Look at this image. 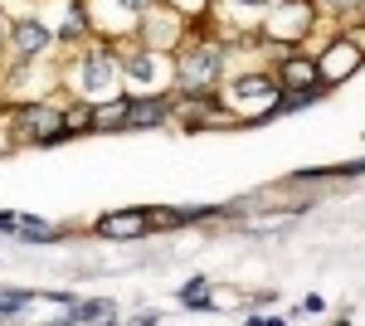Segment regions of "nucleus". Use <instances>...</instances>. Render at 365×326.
<instances>
[{
  "instance_id": "nucleus-1",
  "label": "nucleus",
  "mask_w": 365,
  "mask_h": 326,
  "mask_svg": "<svg viewBox=\"0 0 365 326\" xmlns=\"http://www.w3.org/2000/svg\"><path fill=\"white\" fill-rule=\"evenodd\" d=\"M220 63H225V49L215 39H200L180 63V93H210V83L220 78Z\"/></svg>"
},
{
  "instance_id": "nucleus-2",
  "label": "nucleus",
  "mask_w": 365,
  "mask_h": 326,
  "mask_svg": "<svg viewBox=\"0 0 365 326\" xmlns=\"http://www.w3.org/2000/svg\"><path fill=\"white\" fill-rule=\"evenodd\" d=\"M15 141H44V146L63 141V112L49 108V103H29V108H20L15 112Z\"/></svg>"
},
{
  "instance_id": "nucleus-3",
  "label": "nucleus",
  "mask_w": 365,
  "mask_h": 326,
  "mask_svg": "<svg viewBox=\"0 0 365 326\" xmlns=\"http://www.w3.org/2000/svg\"><path fill=\"white\" fill-rule=\"evenodd\" d=\"M312 29V0H273L268 39H302Z\"/></svg>"
},
{
  "instance_id": "nucleus-4",
  "label": "nucleus",
  "mask_w": 365,
  "mask_h": 326,
  "mask_svg": "<svg viewBox=\"0 0 365 326\" xmlns=\"http://www.w3.org/2000/svg\"><path fill=\"white\" fill-rule=\"evenodd\" d=\"M361 58H365V49L351 39V34H341L336 44L327 49V54L317 58V68H322V83H341L351 68H361Z\"/></svg>"
},
{
  "instance_id": "nucleus-5",
  "label": "nucleus",
  "mask_w": 365,
  "mask_h": 326,
  "mask_svg": "<svg viewBox=\"0 0 365 326\" xmlns=\"http://www.w3.org/2000/svg\"><path fill=\"white\" fill-rule=\"evenodd\" d=\"M151 229V210H117V215L98 219V234L103 239H141Z\"/></svg>"
},
{
  "instance_id": "nucleus-6",
  "label": "nucleus",
  "mask_w": 365,
  "mask_h": 326,
  "mask_svg": "<svg viewBox=\"0 0 365 326\" xmlns=\"http://www.w3.org/2000/svg\"><path fill=\"white\" fill-rule=\"evenodd\" d=\"M278 88H327V83H322L317 58H287L278 68Z\"/></svg>"
},
{
  "instance_id": "nucleus-7",
  "label": "nucleus",
  "mask_w": 365,
  "mask_h": 326,
  "mask_svg": "<svg viewBox=\"0 0 365 326\" xmlns=\"http://www.w3.org/2000/svg\"><path fill=\"white\" fill-rule=\"evenodd\" d=\"M166 112H170L166 98H137V103H127V127H161Z\"/></svg>"
},
{
  "instance_id": "nucleus-8",
  "label": "nucleus",
  "mask_w": 365,
  "mask_h": 326,
  "mask_svg": "<svg viewBox=\"0 0 365 326\" xmlns=\"http://www.w3.org/2000/svg\"><path fill=\"white\" fill-rule=\"evenodd\" d=\"M234 103H249V98H268V103H278V78H239L234 83V93H229Z\"/></svg>"
},
{
  "instance_id": "nucleus-9",
  "label": "nucleus",
  "mask_w": 365,
  "mask_h": 326,
  "mask_svg": "<svg viewBox=\"0 0 365 326\" xmlns=\"http://www.w3.org/2000/svg\"><path fill=\"white\" fill-rule=\"evenodd\" d=\"M15 234H20V239H29V244H49V239H58L63 229H58V224H44V219L15 215Z\"/></svg>"
},
{
  "instance_id": "nucleus-10",
  "label": "nucleus",
  "mask_w": 365,
  "mask_h": 326,
  "mask_svg": "<svg viewBox=\"0 0 365 326\" xmlns=\"http://www.w3.org/2000/svg\"><path fill=\"white\" fill-rule=\"evenodd\" d=\"M49 39H54V34H49L44 25H34V20H29V25H15V49H20V54H39V49H49Z\"/></svg>"
},
{
  "instance_id": "nucleus-11",
  "label": "nucleus",
  "mask_w": 365,
  "mask_h": 326,
  "mask_svg": "<svg viewBox=\"0 0 365 326\" xmlns=\"http://www.w3.org/2000/svg\"><path fill=\"white\" fill-rule=\"evenodd\" d=\"M113 127H127V98H113V103L93 108V132H113Z\"/></svg>"
},
{
  "instance_id": "nucleus-12",
  "label": "nucleus",
  "mask_w": 365,
  "mask_h": 326,
  "mask_svg": "<svg viewBox=\"0 0 365 326\" xmlns=\"http://www.w3.org/2000/svg\"><path fill=\"white\" fill-rule=\"evenodd\" d=\"M68 322H117L113 302H68Z\"/></svg>"
},
{
  "instance_id": "nucleus-13",
  "label": "nucleus",
  "mask_w": 365,
  "mask_h": 326,
  "mask_svg": "<svg viewBox=\"0 0 365 326\" xmlns=\"http://www.w3.org/2000/svg\"><path fill=\"white\" fill-rule=\"evenodd\" d=\"M180 302H185V307H195V312H210V282H205V277L185 282V287H180Z\"/></svg>"
},
{
  "instance_id": "nucleus-14",
  "label": "nucleus",
  "mask_w": 365,
  "mask_h": 326,
  "mask_svg": "<svg viewBox=\"0 0 365 326\" xmlns=\"http://www.w3.org/2000/svg\"><path fill=\"white\" fill-rule=\"evenodd\" d=\"M78 132H93V108H68L63 112V136H78Z\"/></svg>"
},
{
  "instance_id": "nucleus-15",
  "label": "nucleus",
  "mask_w": 365,
  "mask_h": 326,
  "mask_svg": "<svg viewBox=\"0 0 365 326\" xmlns=\"http://www.w3.org/2000/svg\"><path fill=\"white\" fill-rule=\"evenodd\" d=\"M25 302H34V292H25V287H5V292H0V322H5V317H15Z\"/></svg>"
},
{
  "instance_id": "nucleus-16",
  "label": "nucleus",
  "mask_w": 365,
  "mask_h": 326,
  "mask_svg": "<svg viewBox=\"0 0 365 326\" xmlns=\"http://www.w3.org/2000/svg\"><path fill=\"white\" fill-rule=\"evenodd\" d=\"M83 34V10L68 0V15H63V29H58V39H78Z\"/></svg>"
},
{
  "instance_id": "nucleus-17",
  "label": "nucleus",
  "mask_w": 365,
  "mask_h": 326,
  "mask_svg": "<svg viewBox=\"0 0 365 326\" xmlns=\"http://www.w3.org/2000/svg\"><path fill=\"white\" fill-rule=\"evenodd\" d=\"M327 5H336V10H346V5H351V10H361V0H327Z\"/></svg>"
},
{
  "instance_id": "nucleus-18",
  "label": "nucleus",
  "mask_w": 365,
  "mask_h": 326,
  "mask_svg": "<svg viewBox=\"0 0 365 326\" xmlns=\"http://www.w3.org/2000/svg\"><path fill=\"white\" fill-rule=\"evenodd\" d=\"M244 5H258V0H244Z\"/></svg>"
},
{
  "instance_id": "nucleus-19",
  "label": "nucleus",
  "mask_w": 365,
  "mask_h": 326,
  "mask_svg": "<svg viewBox=\"0 0 365 326\" xmlns=\"http://www.w3.org/2000/svg\"><path fill=\"white\" fill-rule=\"evenodd\" d=\"M361 10H365V0H361Z\"/></svg>"
}]
</instances>
